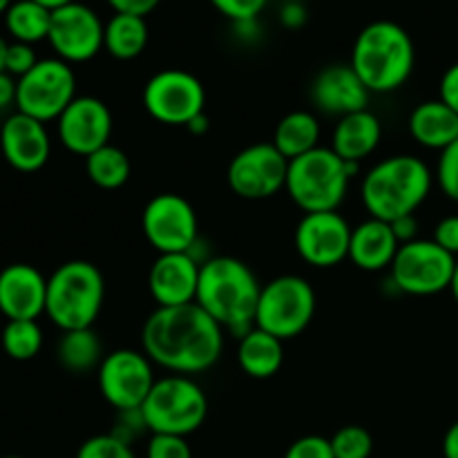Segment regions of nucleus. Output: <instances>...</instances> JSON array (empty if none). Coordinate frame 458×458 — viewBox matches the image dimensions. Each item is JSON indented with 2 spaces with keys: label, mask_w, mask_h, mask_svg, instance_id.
Returning a JSON list of instances; mask_svg holds the SVG:
<instances>
[{
  "label": "nucleus",
  "mask_w": 458,
  "mask_h": 458,
  "mask_svg": "<svg viewBox=\"0 0 458 458\" xmlns=\"http://www.w3.org/2000/svg\"><path fill=\"white\" fill-rule=\"evenodd\" d=\"M398 249H401V242L394 235L392 224L369 217L352 231L349 259L360 271L378 273L392 267Z\"/></svg>",
  "instance_id": "22"
},
{
  "label": "nucleus",
  "mask_w": 458,
  "mask_h": 458,
  "mask_svg": "<svg viewBox=\"0 0 458 458\" xmlns=\"http://www.w3.org/2000/svg\"><path fill=\"white\" fill-rule=\"evenodd\" d=\"M47 304V277L31 264L0 271V313L7 320H38Z\"/></svg>",
  "instance_id": "21"
},
{
  "label": "nucleus",
  "mask_w": 458,
  "mask_h": 458,
  "mask_svg": "<svg viewBox=\"0 0 458 458\" xmlns=\"http://www.w3.org/2000/svg\"><path fill=\"white\" fill-rule=\"evenodd\" d=\"M161 0H107L114 13H134V16H143L155 12L159 7Z\"/></svg>",
  "instance_id": "41"
},
{
  "label": "nucleus",
  "mask_w": 458,
  "mask_h": 458,
  "mask_svg": "<svg viewBox=\"0 0 458 458\" xmlns=\"http://www.w3.org/2000/svg\"><path fill=\"white\" fill-rule=\"evenodd\" d=\"M155 362L137 349H116L97 369L98 392L116 411H137L155 387Z\"/></svg>",
  "instance_id": "11"
},
{
  "label": "nucleus",
  "mask_w": 458,
  "mask_h": 458,
  "mask_svg": "<svg viewBox=\"0 0 458 458\" xmlns=\"http://www.w3.org/2000/svg\"><path fill=\"white\" fill-rule=\"evenodd\" d=\"M146 458H192V450L183 437L152 434L146 447Z\"/></svg>",
  "instance_id": "36"
},
{
  "label": "nucleus",
  "mask_w": 458,
  "mask_h": 458,
  "mask_svg": "<svg viewBox=\"0 0 458 458\" xmlns=\"http://www.w3.org/2000/svg\"><path fill=\"white\" fill-rule=\"evenodd\" d=\"M452 295H454L456 304H458V259H456V268H454V277H452V286H450Z\"/></svg>",
  "instance_id": "49"
},
{
  "label": "nucleus",
  "mask_w": 458,
  "mask_h": 458,
  "mask_svg": "<svg viewBox=\"0 0 458 458\" xmlns=\"http://www.w3.org/2000/svg\"><path fill=\"white\" fill-rule=\"evenodd\" d=\"M186 130H188V132L195 134V137H199V134L208 132V116H206V112H204V114L197 116V119H192L191 123L186 125Z\"/></svg>",
  "instance_id": "46"
},
{
  "label": "nucleus",
  "mask_w": 458,
  "mask_h": 458,
  "mask_svg": "<svg viewBox=\"0 0 458 458\" xmlns=\"http://www.w3.org/2000/svg\"><path fill=\"white\" fill-rule=\"evenodd\" d=\"M103 36H106V22L88 4L74 0L52 12L47 40L56 52V58L70 65L92 61L103 49Z\"/></svg>",
  "instance_id": "15"
},
{
  "label": "nucleus",
  "mask_w": 458,
  "mask_h": 458,
  "mask_svg": "<svg viewBox=\"0 0 458 458\" xmlns=\"http://www.w3.org/2000/svg\"><path fill=\"white\" fill-rule=\"evenodd\" d=\"M3 458H22V456H16V454H12V456H3Z\"/></svg>",
  "instance_id": "51"
},
{
  "label": "nucleus",
  "mask_w": 458,
  "mask_h": 458,
  "mask_svg": "<svg viewBox=\"0 0 458 458\" xmlns=\"http://www.w3.org/2000/svg\"><path fill=\"white\" fill-rule=\"evenodd\" d=\"M434 186V174L423 159L396 155L378 161L362 177L360 199L369 217L392 224L414 215Z\"/></svg>",
  "instance_id": "3"
},
{
  "label": "nucleus",
  "mask_w": 458,
  "mask_h": 458,
  "mask_svg": "<svg viewBox=\"0 0 458 458\" xmlns=\"http://www.w3.org/2000/svg\"><path fill=\"white\" fill-rule=\"evenodd\" d=\"M85 173L88 179L101 191H116V188L125 186L132 173L128 155L121 150L119 146H107L98 148L89 157H85Z\"/></svg>",
  "instance_id": "30"
},
{
  "label": "nucleus",
  "mask_w": 458,
  "mask_h": 458,
  "mask_svg": "<svg viewBox=\"0 0 458 458\" xmlns=\"http://www.w3.org/2000/svg\"><path fill=\"white\" fill-rule=\"evenodd\" d=\"M410 134L419 146L443 152L458 139V114L441 98L419 103L410 114Z\"/></svg>",
  "instance_id": "24"
},
{
  "label": "nucleus",
  "mask_w": 458,
  "mask_h": 458,
  "mask_svg": "<svg viewBox=\"0 0 458 458\" xmlns=\"http://www.w3.org/2000/svg\"><path fill=\"white\" fill-rule=\"evenodd\" d=\"M148 22L143 16L134 13H114L106 22V36H103V49L116 61H132L141 56L148 47Z\"/></svg>",
  "instance_id": "27"
},
{
  "label": "nucleus",
  "mask_w": 458,
  "mask_h": 458,
  "mask_svg": "<svg viewBox=\"0 0 458 458\" xmlns=\"http://www.w3.org/2000/svg\"><path fill=\"white\" fill-rule=\"evenodd\" d=\"M353 174L358 164L344 161L331 146H320L289 161L284 191L302 213H329L343 206Z\"/></svg>",
  "instance_id": "5"
},
{
  "label": "nucleus",
  "mask_w": 458,
  "mask_h": 458,
  "mask_svg": "<svg viewBox=\"0 0 458 458\" xmlns=\"http://www.w3.org/2000/svg\"><path fill=\"white\" fill-rule=\"evenodd\" d=\"M106 302V277L88 259H70L47 277L45 316L61 331L92 329Z\"/></svg>",
  "instance_id": "6"
},
{
  "label": "nucleus",
  "mask_w": 458,
  "mask_h": 458,
  "mask_svg": "<svg viewBox=\"0 0 458 458\" xmlns=\"http://www.w3.org/2000/svg\"><path fill=\"white\" fill-rule=\"evenodd\" d=\"M443 456L458 458V420L447 429L445 437H443Z\"/></svg>",
  "instance_id": "45"
},
{
  "label": "nucleus",
  "mask_w": 458,
  "mask_h": 458,
  "mask_svg": "<svg viewBox=\"0 0 458 458\" xmlns=\"http://www.w3.org/2000/svg\"><path fill=\"white\" fill-rule=\"evenodd\" d=\"M74 458H137L128 441L116 434H97L79 447Z\"/></svg>",
  "instance_id": "33"
},
{
  "label": "nucleus",
  "mask_w": 458,
  "mask_h": 458,
  "mask_svg": "<svg viewBox=\"0 0 458 458\" xmlns=\"http://www.w3.org/2000/svg\"><path fill=\"white\" fill-rule=\"evenodd\" d=\"M110 107L97 97H76L56 119L58 141L79 157H89L98 148L107 146L112 137Z\"/></svg>",
  "instance_id": "17"
},
{
  "label": "nucleus",
  "mask_w": 458,
  "mask_h": 458,
  "mask_svg": "<svg viewBox=\"0 0 458 458\" xmlns=\"http://www.w3.org/2000/svg\"><path fill=\"white\" fill-rule=\"evenodd\" d=\"M7 40L0 36V72H4V56H7Z\"/></svg>",
  "instance_id": "48"
},
{
  "label": "nucleus",
  "mask_w": 458,
  "mask_h": 458,
  "mask_svg": "<svg viewBox=\"0 0 458 458\" xmlns=\"http://www.w3.org/2000/svg\"><path fill=\"white\" fill-rule=\"evenodd\" d=\"M434 242L450 255H458V215L443 217L434 228Z\"/></svg>",
  "instance_id": "39"
},
{
  "label": "nucleus",
  "mask_w": 458,
  "mask_h": 458,
  "mask_svg": "<svg viewBox=\"0 0 458 458\" xmlns=\"http://www.w3.org/2000/svg\"><path fill=\"white\" fill-rule=\"evenodd\" d=\"M237 365L249 378H273L284 365V343L253 327L242 335L237 344Z\"/></svg>",
  "instance_id": "25"
},
{
  "label": "nucleus",
  "mask_w": 458,
  "mask_h": 458,
  "mask_svg": "<svg viewBox=\"0 0 458 458\" xmlns=\"http://www.w3.org/2000/svg\"><path fill=\"white\" fill-rule=\"evenodd\" d=\"M40 58L36 56L34 45L27 43H9L7 45V56H4V72L12 74L13 79H22L30 70H34V65Z\"/></svg>",
  "instance_id": "37"
},
{
  "label": "nucleus",
  "mask_w": 458,
  "mask_h": 458,
  "mask_svg": "<svg viewBox=\"0 0 458 458\" xmlns=\"http://www.w3.org/2000/svg\"><path fill=\"white\" fill-rule=\"evenodd\" d=\"M36 3L38 4H43V7H47V9H58V7H65V4H70V3H74V0H36Z\"/></svg>",
  "instance_id": "47"
},
{
  "label": "nucleus",
  "mask_w": 458,
  "mask_h": 458,
  "mask_svg": "<svg viewBox=\"0 0 458 458\" xmlns=\"http://www.w3.org/2000/svg\"><path fill=\"white\" fill-rule=\"evenodd\" d=\"M76 98V76L61 58H40L34 70L18 79L16 112L43 121H56Z\"/></svg>",
  "instance_id": "9"
},
{
  "label": "nucleus",
  "mask_w": 458,
  "mask_h": 458,
  "mask_svg": "<svg viewBox=\"0 0 458 458\" xmlns=\"http://www.w3.org/2000/svg\"><path fill=\"white\" fill-rule=\"evenodd\" d=\"M456 259L434 240L407 242L389 267L392 284L407 295L443 293L452 286Z\"/></svg>",
  "instance_id": "10"
},
{
  "label": "nucleus",
  "mask_w": 458,
  "mask_h": 458,
  "mask_svg": "<svg viewBox=\"0 0 458 458\" xmlns=\"http://www.w3.org/2000/svg\"><path fill=\"white\" fill-rule=\"evenodd\" d=\"M141 231L157 253H192L199 222L191 201L174 192L152 197L141 213Z\"/></svg>",
  "instance_id": "12"
},
{
  "label": "nucleus",
  "mask_w": 458,
  "mask_h": 458,
  "mask_svg": "<svg viewBox=\"0 0 458 458\" xmlns=\"http://www.w3.org/2000/svg\"><path fill=\"white\" fill-rule=\"evenodd\" d=\"M52 25V9L36 0H13L4 13V27L16 43L34 45L47 40Z\"/></svg>",
  "instance_id": "28"
},
{
  "label": "nucleus",
  "mask_w": 458,
  "mask_h": 458,
  "mask_svg": "<svg viewBox=\"0 0 458 458\" xmlns=\"http://www.w3.org/2000/svg\"><path fill=\"white\" fill-rule=\"evenodd\" d=\"M438 94H441L438 98H441L445 106H450L458 114V63H454V65H450L445 70V74H443L441 79V85H438Z\"/></svg>",
  "instance_id": "40"
},
{
  "label": "nucleus",
  "mask_w": 458,
  "mask_h": 458,
  "mask_svg": "<svg viewBox=\"0 0 458 458\" xmlns=\"http://www.w3.org/2000/svg\"><path fill=\"white\" fill-rule=\"evenodd\" d=\"M335 458H369L374 452V437L360 425H344L329 438Z\"/></svg>",
  "instance_id": "32"
},
{
  "label": "nucleus",
  "mask_w": 458,
  "mask_h": 458,
  "mask_svg": "<svg viewBox=\"0 0 458 458\" xmlns=\"http://www.w3.org/2000/svg\"><path fill=\"white\" fill-rule=\"evenodd\" d=\"M316 291L300 276H280L262 286L255 327L282 343L298 338L316 316Z\"/></svg>",
  "instance_id": "8"
},
{
  "label": "nucleus",
  "mask_w": 458,
  "mask_h": 458,
  "mask_svg": "<svg viewBox=\"0 0 458 458\" xmlns=\"http://www.w3.org/2000/svg\"><path fill=\"white\" fill-rule=\"evenodd\" d=\"M371 92L349 63H335L318 72L311 83V101L320 112L331 116H347L369 110Z\"/></svg>",
  "instance_id": "20"
},
{
  "label": "nucleus",
  "mask_w": 458,
  "mask_h": 458,
  "mask_svg": "<svg viewBox=\"0 0 458 458\" xmlns=\"http://www.w3.org/2000/svg\"><path fill=\"white\" fill-rule=\"evenodd\" d=\"M12 3L13 0H0V16H4V13H7V9L12 7Z\"/></svg>",
  "instance_id": "50"
},
{
  "label": "nucleus",
  "mask_w": 458,
  "mask_h": 458,
  "mask_svg": "<svg viewBox=\"0 0 458 458\" xmlns=\"http://www.w3.org/2000/svg\"><path fill=\"white\" fill-rule=\"evenodd\" d=\"M139 411L148 432L186 438L204 425L208 398L192 376L170 374L157 380Z\"/></svg>",
  "instance_id": "7"
},
{
  "label": "nucleus",
  "mask_w": 458,
  "mask_h": 458,
  "mask_svg": "<svg viewBox=\"0 0 458 458\" xmlns=\"http://www.w3.org/2000/svg\"><path fill=\"white\" fill-rule=\"evenodd\" d=\"M383 139V125L380 119L371 110L353 112V114L340 116L331 134V150L344 161L360 164L369 155H374L376 148Z\"/></svg>",
  "instance_id": "23"
},
{
  "label": "nucleus",
  "mask_w": 458,
  "mask_h": 458,
  "mask_svg": "<svg viewBox=\"0 0 458 458\" xmlns=\"http://www.w3.org/2000/svg\"><path fill=\"white\" fill-rule=\"evenodd\" d=\"M143 107L164 125H183L204 114L206 89L195 74L186 70H161L143 88Z\"/></svg>",
  "instance_id": "13"
},
{
  "label": "nucleus",
  "mask_w": 458,
  "mask_h": 458,
  "mask_svg": "<svg viewBox=\"0 0 458 458\" xmlns=\"http://www.w3.org/2000/svg\"><path fill=\"white\" fill-rule=\"evenodd\" d=\"M320 121L313 112L295 110L282 116L271 143L291 161L320 148Z\"/></svg>",
  "instance_id": "26"
},
{
  "label": "nucleus",
  "mask_w": 458,
  "mask_h": 458,
  "mask_svg": "<svg viewBox=\"0 0 458 458\" xmlns=\"http://www.w3.org/2000/svg\"><path fill=\"white\" fill-rule=\"evenodd\" d=\"M18 81L7 72H0V110H7L9 106H16Z\"/></svg>",
  "instance_id": "43"
},
{
  "label": "nucleus",
  "mask_w": 458,
  "mask_h": 458,
  "mask_svg": "<svg viewBox=\"0 0 458 458\" xmlns=\"http://www.w3.org/2000/svg\"><path fill=\"white\" fill-rule=\"evenodd\" d=\"M349 65L371 94L396 92L414 72V40L398 22L374 21L356 36Z\"/></svg>",
  "instance_id": "4"
},
{
  "label": "nucleus",
  "mask_w": 458,
  "mask_h": 458,
  "mask_svg": "<svg viewBox=\"0 0 458 458\" xmlns=\"http://www.w3.org/2000/svg\"><path fill=\"white\" fill-rule=\"evenodd\" d=\"M208 3L228 21L240 25V22H253L264 12L268 0H208Z\"/></svg>",
  "instance_id": "35"
},
{
  "label": "nucleus",
  "mask_w": 458,
  "mask_h": 458,
  "mask_svg": "<svg viewBox=\"0 0 458 458\" xmlns=\"http://www.w3.org/2000/svg\"><path fill=\"white\" fill-rule=\"evenodd\" d=\"M392 231H394V235L398 237V242H401V244H407V242L416 240V233H419V222H416L414 215H407V217L394 219Z\"/></svg>",
  "instance_id": "42"
},
{
  "label": "nucleus",
  "mask_w": 458,
  "mask_h": 458,
  "mask_svg": "<svg viewBox=\"0 0 458 458\" xmlns=\"http://www.w3.org/2000/svg\"><path fill=\"white\" fill-rule=\"evenodd\" d=\"M284 458H335L334 450H331L329 438L316 437V434H309V437L298 438L289 445Z\"/></svg>",
  "instance_id": "38"
},
{
  "label": "nucleus",
  "mask_w": 458,
  "mask_h": 458,
  "mask_svg": "<svg viewBox=\"0 0 458 458\" xmlns=\"http://www.w3.org/2000/svg\"><path fill=\"white\" fill-rule=\"evenodd\" d=\"M304 18H307L304 16V7L298 3H291L282 9V22H284V25L300 27L304 22Z\"/></svg>",
  "instance_id": "44"
},
{
  "label": "nucleus",
  "mask_w": 458,
  "mask_h": 458,
  "mask_svg": "<svg viewBox=\"0 0 458 458\" xmlns=\"http://www.w3.org/2000/svg\"><path fill=\"white\" fill-rule=\"evenodd\" d=\"M352 231L338 210L329 213H304L295 226L293 244L300 258L318 268L338 267L349 259Z\"/></svg>",
  "instance_id": "16"
},
{
  "label": "nucleus",
  "mask_w": 458,
  "mask_h": 458,
  "mask_svg": "<svg viewBox=\"0 0 458 458\" xmlns=\"http://www.w3.org/2000/svg\"><path fill=\"white\" fill-rule=\"evenodd\" d=\"M0 150L18 173H36L52 155V139L43 121L13 112L0 128Z\"/></svg>",
  "instance_id": "18"
},
{
  "label": "nucleus",
  "mask_w": 458,
  "mask_h": 458,
  "mask_svg": "<svg viewBox=\"0 0 458 458\" xmlns=\"http://www.w3.org/2000/svg\"><path fill=\"white\" fill-rule=\"evenodd\" d=\"M434 179L438 182V188L445 192L447 199L458 204V139L441 152Z\"/></svg>",
  "instance_id": "34"
},
{
  "label": "nucleus",
  "mask_w": 458,
  "mask_h": 458,
  "mask_svg": "<svg viewBox=\"0 0 458 458\" xmlns=\"http://www.w3.org/2000/svg\"><path fill=\"white\" fill-rule=\"evenodd\" d=\"M143 353L179 376L204 374L224 352V329L197 302L157 307L141 329Z\"/></svg>",
  "instance_id": "1"
},
{
  "label": "nucleus",
  "mask_w": 458,
  "mask_h": 458,
  "mask_svg": "<svg viewBox=\"0 0 458 458\" xmlns=\"http://www.w3.org/2000/svg\"><path fill=\"white\" fill-rule=\"evenodd\" d=\"M262 284L249 264L228 255H217L201 262L199 286L195 302L222 327L242 335L255 327Z\"/></svg>",
  "instance_id": "2"
},
{
  "label": "nucleus",
  "mask_w": 458,
  "mask_h": 458,
  "mask_svg": "<svg viewBox=\"0 0 458 458\" xmlns=\"http://www.w3.org/2000/svg\"><path fill=\"white\" fill-rule=\"evenodd\" d=\"M58 362L63 369L72 371V374H85L92 371L94 367L98 369L103 356L101 340L94 334V329H76V331H63V338L58 340L56 349Z\"/></svg>",
  "instance_id": "29"
},
{
  "label": "nucleus",
  "mask_w": 458,
  "mask_h": 458,
  "mask_svg": "<svg viewBox=\"0 0 458 458\" xmlns=\"http://www.w3.org/2000/svg\"><path fill=\"white\" fill-rule=\"evenodd\" d=\"M201 262L192 253H159L148 273V289L157 307L195 302Z\"/></svg>",
  "instance_id": "19"
},
{
  "label": "nucleus",
  "mask_w": 458,
  "mask_h": 458,
  "mask_svg": "<svg viewBox=\"0 0 458 458\" xmlns=\"http://www.w3.org/2000/svg\"><path fill=\"white\" fill-rule=\"evenodd\" d=\"M286 173L289 159L273 143H253L233 157L226 182L242 199L259 201L284 191Z\"/></svg>",
  "instance_id": "14"
},
{
  "label": "nucleus",
  "mask_w": 458,
  "mask_h": 458,
  "mask_svg": "<svg viewBox=\"0 0 458 458\" xmlns=\"http://www.w3.org/2000/svg\"><path fill=\"white\" fill-rule=\"evenodd\" d=\"M3 349L12 360H31L43 349V329L36 320H9L3 329Z\"/></svg>",
  "instance_id": "31"
}]
</instances>
